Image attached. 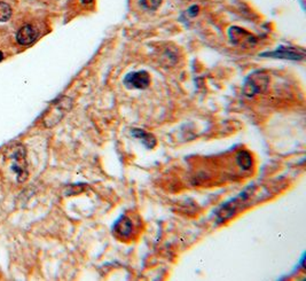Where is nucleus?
I'll list each match as a JSON object with an SVG mask.
<instances>
[{
	"label": "nucleus",
	"instance_id": "1",
	"mask_svg": "<svg viewBox=\"0 0 306 281\" xmlns=\"http://www.w3.org/2000/svg\"><path fill=\"white\" fill-rule=\"evenodd\" d=\"M270 84V77L267 73L261 71H255L250 73L245 79L243 85V92L248 96H255L259 93L267 91Z\"/></svg>",
	"mask_w": 306,
	"mask_h": 281
},
{
	"label": "nucleus",
	"instance_id": "2",
	"mask_svg": "<svg viewBox=\"0 0 306 281\" xmlns=\"http://www.w3.org/2000/svg\"><path fill=\"white\" fill-rule=\"evenodd\" d=\"M228 37L232 44L240 47H254L257 44L256 36L238 26H231L228 30Z\"/></svg>",
	"mask_w": 306,
	"mask_h": 281
},
{
	"label": "nucleus",
	"instance_id": "3",
	"mask_svg": "<svg viewBox=\"0 0 306 281\" xmlns=\"http://www.w3.org/2000/svg\"><path fill=\"white\" fill-rule=\"evenodd\" d=\"M9 159L13 160L12 170L18 176L19 182H24L28 177L26 171V162H25V150L22 146H16L9 153Z\"/></svg>",
	"mask_w": 306,
	"mask_h": 281
},
{
	"label": "nucleus",
	"instance_id": "4",
	"mask_svg": "<svg viewBox=\"0 0 306 281\" xmlns=\"http://www.w3.org/2000/svg\"><path fill=\"white\" fill-rule=\"evenodd\" d=\"M123 83L130 90H144L150 84V76L144 70L130 72L125 76Z\"/></svg>",
	"mask_w": 306,
	"mask_h": 281
},
{
	"label": "nucleus",
	"instance_id": "5",
	"mask_svg": "<svg viewBox=\"0 0 306 281\" xmlns=\"http://www.w3.org/2000/svg\"><path fill=\"white\" fill-rule=\"evenodd\" d=\"M261 56H268V58L277 59H285L294 60V61H301L305 58V51L303 48L288 47V46H281L280 48H277L273 52L263 53Z\"/></svg>",
	"mask_w": 306,
	"mask_h": 281
},
{
	"label": "nucleus",
	"instance_id": "6",
	"mask_svg": "<svg viewBox=\"0 0 306 281\" xmlns=\"http://www.w3.org/2000/svg\"><path fill=\"white\" fill-rule=\"evenodd\" d=\"M113 232L119 239H129L133 232V223L130 217L122 215L113 226Z\"/></svg>",
	"mask_w": 306,
	"mask_h": 281
},
{
	"label": "nucleus",
	"instance_id": "7",
	"mask_svg": "<svg viewBox=\"0 0 306 281\" xmlns=\"http://www.w3.org/2000/svg\"><path fill=\"white\" fill-rule=\"evenodd\" d=\"M37 31L32 25L26 24L23 25L21 29L16 33V39H18L19 44L21 45H30L37 39Z\"/></svg>",
	"mask_w": 306,
	"mask_h": 281
},
{
	"label": "nucleus",
	"instance_id": "8",
	"mask_svg": "<svg viewBox=\"0 0 306 281\" xmlns=\"http://www.w3.org/2000/svg\"><path fill=\"white\" fill-rule=\"evenodd\" d=\"M131 133H132V136L134 137V138L139 139L140 141L147 147V148L150 149L156 146V138L151 135V133L144 131V130L142 129H138V128L133 129L132 131H131Z\"/></svg>",
	"mask_w": 306,
	"mask_h": 281
},
{
	"label": "nucleus",
	"instance_id": "9",
	"mask_svg": "<svg viewBox=\"0 0 306 281\" xmlns=\"http://www.w3.org/2000/svg\"><path fill=\"white\" fill-rule=\"evenodd\" d=\"M236 162L243 170H249L252 165V157L247 150H241L236 155Z\"/></svg>",
	"mask_w": 306,
	"mask_h": 281
},
{
	"label": "nucleus",
	"instance_id": "10",
	"mask_svg": "<svg viewBox=\"0 0 306 281\" xmlns=\"http://www.w3.org/2000/svg\"><path fill=\"white\" fill-rule=\"evenodd\" d=\"M12 8L6 2H0V22H6L11 19Z\"/></svg>",
	"mask_w": 306,
	"mask_h": 281
},
{
	"label": "nucleus",
	"instance_id": "11",
	"mask_svg": "<svg viewBox=\"0 0 306 281\" xmlns=\"http://www.w3.org/2000/svg\"><path fill=\"white\" fill-rule=\"evenodd\" d=\"M140 4L142 7L149 11H155L162 4V0H140Z\"/></svg>",
	"mask_w": 306,
	"mask_h": 281
},
{
	"label": "nucleus",
	"instance_id": "12",
	"mask_svg": "<svg viewBox=\"0 0 306 281\" xmlns=\"http://www.w3.org/2000/svg\"><path fill=\"white\" fill-rule=\"evenodd\" d=\"M80 1H82L83 4H91V2H93V0H80Z\"/></svg>",
	"mask_w": 306,
	"mask_h": 281
},
{
	"label": "nucleus",
	"instance_id": "13",
	"mask_svg": "<svg viewBox=\"0 0 306 281\" xmlns=\"http://www.w3.org/2000/svg\"><path fill=\"white\" fill-rule=\"evenodd\" d=\"M2 59H4V55H2V53L0 52V61H2Z\"/></svg>",
	"mask_w": 306,
	"mask_h": 281
}]
</instances>
